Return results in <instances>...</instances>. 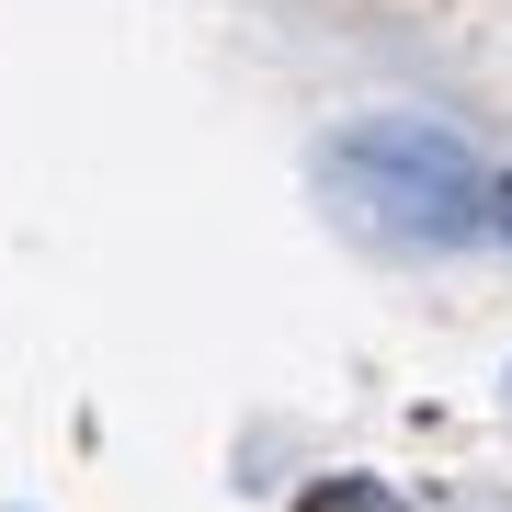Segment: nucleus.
<instances>
[{
	"instance_id": "obj_1",
	"label": "nucleus",
	"mask_w": 512,
	"mask_h": 512,
	"mask_svg": "<svg viewBox=\"0 0 512 512\" xmlns=\"http://www.w3.org/2000/svg\"><path fill=\"white\" fill-rule=\"evenodd\" d=\"M319 194L330 217L376 251H467L490 228V171L456 126L433 114H353L319 148Z\"/></svg>"
},
{
	"instance_id": "obj_2",
	"label": "nucleus",
	"mask_w": 512,
	"mask_h": 512,
	"mask_svg": "<svg viewBox=\"0 0 512 512\" xmlns=\"http://www.w3.org/2000/svg\"><path fill=\"white\" fill-rule=\"evenodd\" d=\"M296 512H410V501H399V490H376V478H319Z\"/></svg>"
},
{
	"instance_id": "obj_3",
	"label": "nucleus",
	"mask_w": 512,
	"mask_h": 512,
	"mask_svg": "<svg viewBox=\"0 0 512 512\" xmlns=\"http://www.w3.org/2000/svg\"><path fill=\"white\" fill-rule=\"evenodd\" d=\"M490 217H501V228H512V183H490Z\"/></svg>"
}]
</instances>
